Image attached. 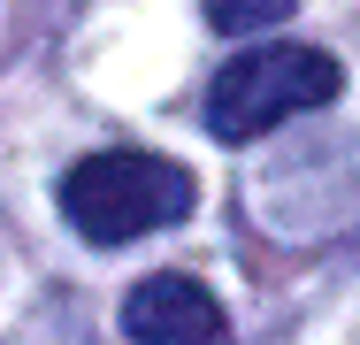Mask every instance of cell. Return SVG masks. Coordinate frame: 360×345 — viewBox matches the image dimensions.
<instances>
[{
    "mask_svg": "<svg viewBox=\"0 0 360 345\" xmlns=\"http://www.w3.org/2000/svg\"><path fill=\"white\" fill-rule=\"evenodd\" d=\"M200 200L192 169L169 161V153H139V146H108V153H84L70 177H62V215L84 246H131L153 230H176Z\"/></svg>",
    "mask_w": 360,
    "mask_h": 345,
    "instance_id": "1",
    "label": "cell"
},
{
    "mask_svg": "<svg viewBox=\"0 0 360 345\" xmlns=\"http://www.w3.org/2000/svg\"><path fill=\"white\" fill-rule=\"evenodd\" d=\"M338 84H345V69H338V54H322V46H299V39L253 46V54H238V62L215 69V84H207V131L222 146H253V138H269L291 115L330 108Z\"/></svg>",
    "mask_w": 360,
    "mask_h": 345,
    "instance_id": "2",
    "label": "cell"
},
{
    "mask_svg": "<svg viewBox=\"0 0 360 345\" xmlns=\"http://www.w3.org/2000/svg\"><path fill=\"white\" fill-rule=\"evenodd\" d=\"M123 338H139V345H215V338H230V322H222L207 284H192V276H146L139 291L123 299Z\"/></svg>",
    "mask_w": 360,
    "mask_h": 345,
    "instance_id": "3",
    "label": "cell"
},
{
    "mask_svg": "<svg viewBox=\"0 0 360 345\" xmlns=\"http://www.w3.org/2000/svg\"><path fill=\"white\" fill-rule=\"evenodd\" d=\"M207 8V23L230 31V39H245V31H261V23H284L291 0H200Z\"/></svg>",
    "mask_w": 360,
    "mask_h": 345,
    "instance_id": "4",
    "label": "cell"
}]
</instances>
